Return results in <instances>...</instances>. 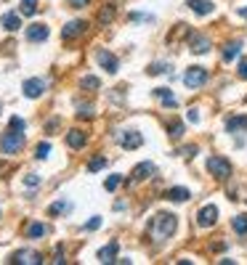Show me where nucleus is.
<instances>
[{"label":"nucleus","mask_w":247,"mask_h":265,"mask_svg":"<svg viewBox=\"0 0 247 265\" xmlns=\"http://www.w3.org/2000/svg\"><path fill=\"white\" fill-rule=\"evenodd\" d=\"M175 228H178V217L170 215V212H157L152 217V223H149V236L154 241H165V239H170L175 234Z\"/></svg>","instance_id":"nucleus-1"},{"label":"nucleus","mask_w":247,"mask_h":265,"mask_svg":"<svg viewBox=\"0 0 247 265\" xmlns=\"http://www.w3.org/2000/svg\"><path fill=\"white\" fill-rule=\"evenodd\" d=\"M24 130H19V127H11L5 130L3 135H0V151L3 154H19L24 148Z\"/></svg>","instance_id":"nucleus-2"},{"label":"nucleus","mask_w":247,"mask_h":265,"mask_svg":"<svg viewBox=\"0 0 247 265\" xmlns=\"http://www.w3.org/2000/svg\"><path fill=\"white\" fill-rule=\"evenodd\" d=\"M207 172L218 180H229L231 178V165L226 162L223 157H210L207 159Z\"/></svg>","instance_id":"nucleus-3"},{"label":"nucleus","mask_w":247,"mask_h":265,"mask_svg":"<svg viewBox=\"0 0 247 265\" xmlns=\"http://www.w3.org/2000/svg\"><path fill=\"white\" fill-rule=\"evenodd\" d=\"M207 82V69L205 67H189L186 69V74H184V85L186 88H202Z\"/></svg>","instance_id":"nucleus-4"},{"label":"nucleus","mask_w":247,"mask_h":265,"mask_svg":"<svg viewBox=\"0 0 247 265\" xmlns=\"http://www.w3.org/2000/svg\"><path fill=\"white\" fill-rule=\"evenodd\" d=\"M218 223V207L216 204H205L202 210L197 212V225L199 228H213Z\"/></svg>","instance_id":"nucleus-5"},{"label":"nucleus","mask_w":247,"mask_h":265,"mask_svg":"<svg viewBox=\"0 0 247 265\" xmlns=\"http://www.w3.org/2000/svg\"><path fill=\"white\" fill-rule=\"evenodd\" d=\"M117 144L125 148V151H133V148H138L144 144V138H141L138 130H122V133H117Z\"/></svg>","instance_id":"nucleus-6"},{"label":"nucleus","mask_w":247,"mask_h":265,"mask_svg":"<svg viewBox=\"0 0 247 265\" xmlns=\"http://www.w3.org/2000/svg\"><path fill=\"white\" fill-rule=\"evenodd\" d=\"M96 61H99L101 69H104V72H109V74H117V69H120V61H117V56L109 53L107 48H99V50H96Z\"/></svg>","instance_id":"nucleus-7"},{"label":"nucleus","mask_w":247,"mask_h":265,"mask_svg":"<svg viewBox=\"0 0 247 265\" xmlns=\"http://www.w3.org/2000/svg\"><path fill=\"white\" fill-rule=\"evenodd\" d=\"M11 263L14 265H40L43 255L40 252H32V249H22V252H16V255L11 257Z\"/></svg>","instance_id":"nucleus-8"},{"label":"nucleus","mask_w":247,"mask_h":265,"mask_svg":"<svg viewBox=\"0 0 247 265\" xmlns=\"http://www.w3.org/2000/svg\"><path fill=\"white\" fill-rule=\"evenodd\" d=\"M22 90H24V96H27V98H40L43 90H45V82L40 80V77H32V80H24Z\"/></svg>","instance_id":"nucleus-9"},{"label":"nucleus","mask_w":247,"mask_h":265,"mask_svg":"<svg viewBox=\"0 0 247 265\" xmlns=\"http://www.w3.org/2000/svg\"><path fill=\"white\" fill-rule=\"evenodd\" d=\"M48 27L45 24H32V27H27V40L29 43H43V40H48Z\"/></svg>","instance_id":"nucleus-10"},{"label":"nucleus","mask_w":247,"mask_h":265,"mask_svg":"<svg viewBox=\"0 0 247 265\" xmlns=\"http://www.w3.org/2000/svg\"><path fill=\"white\" fill-rule=\"evenodd\" d=\"M154 172V165L152 162H141V165H136L133 167V175H131V180L128 183H138V180H146L149 175Z\"/></svg>","instance_id":"nucleus-11"},{"label":"nucleus","mask_w":247,"mask_h":265,"mask_svg":"<svg viewBox=\"0 0 247 265\" xmlns=\"http://www.w3.org/2000/svg\"><path fill=\"white\" fill-rule=\"evenodd\" d=\"M117 252H120V244L112 241V244H107V247H101L96 257H99L101 263H114V260H117Z\"/></svg>","instance_id":"nucleus-12"},{"label":"nucleus","mask_w":247,"mask_h":265,"mask_svg":"<svg viewBox=\"0 0 247 265\" xmlns=\"http://www.w3.org/2000/svg\"><path fill=\"white\" fill-rule=\"evenodd\" d=\"M85 29H88V24H85V22H69L67 27L61 29V35H64V40H72V37L82 35Z\"/></svg>","instance_id":"nucleus-13"},{"label":"nucleus","mask_w":247,"mask_h":265,"mask_svg":"<svg viewBox=\"0 0 247 265\" xmlns=\"http://www.w3.org/2000/svg\"><path fill=\"white\" fill-rule=\"evenodd\" d=\"M189 8L199 16H210L213 11H216V5H213L210 0H189Z\"/></svg>","instance_id":"nucleus-14"},{"label":"nucleus","mask_w":247,"mask_h":265,"mask_svg":"<svg viewBox=\"0 0 247 265\" xmlns=\"http://www.w3.org/2000/svg\"><path fill=\"white\" fill-rule=\"evenodd\" d=\"M192 191L189 189H181V186H175V189H167L165 191V199L167 202H189Z\"/></svg>","instance_id":"nucleus-15"},{"label":"nucleus","mask_w":247,"mask_h":265,"mask_svg":"<svg viewBox=\"0 0 247 265\" xmlns=\"http://www.w3.org/2000/svg\"><path fill=\"white\" fill-rule=\"evenodd\" d=\"M85 144H88V135L82 130H69L67 133V146L69 148H82Z\"/></svg>","instance_id":"nucleus-16"},{"label":"nucleus","mask_w":247,"mask_h":265,"mask_svg":"<svg viewBox=\"0 0 247 265\" xmlns=\"http://www.w3.org/2000/svg\"><path fill=\"white\" fill-rule=\"evenodd\" d=\"M189 45H192L194 53H207V50H210V37H205V35H192Z\"/></svg>","instance_id":"nucleus-17"},{"label":"nucleus","mask_w":247,"mask_h":265,"mask_svg":"<svg viewBox=\"0 0 247 265\" xmlns=\"http://www.w3.org/2000/svg\"><path fill=\"white\" fill-rule=\"evenodd\" d=\"M154 96H157V98L162 101V106H167V109H175V106H178V101H175V96L170 93V90H167V88H157V90H154Z\"/></svg>","instance_id":"nucleus-18"},{"label":"nucleus","mask_w":247,"mask_h":265,"mask_svg":"<svg viewBox=\"0 0 247 265\" xmlns=\"http://www.w3.org/2000/svg\"><path fill=\"white\" fill-rule=\"evenodd\" d=\"M226 130H229V133L247 130V117H231V120H226Z\"/></svg>","instance_id":"nucleus-19"},{"label":"nucleus","mask_w":247,"mask_h":265,"mask_svg":"<svg viewBox=\"0 0 247 265\" xmlns=\"http://www.w3.org/2000/svg\"><path fill=\"white\" fill-rule=\"evenodd\" d=\"M239 50H242V43H239V40L229 43V45L223 48V61H234V59L239 56Z\"/></svg>","instance_id":"nucleus-20"},{"label":"nucleus","mask_w":247,"mask_h":265,"mask_svg":"<svg viewBox=\"0 0 247 265\" xmlns=\"http://www.w3.org/2000/svg\"><path fill=\"white\" fill-rule=\"evenodd\" d=\"M0 22H3V27L8 29V32H16L19 27H22V22H19L16 14H3V19H0Z\"/></svg>","instance_id":"nucleus-21"},{"label":"nucleus","mask_w":247,"mask_h":265,"mask_svg":"<svg viewBox=\"0 0 247 265\" xmlns=\"http://www.w3.org/2000/svg\"><path fill=\"white\" fill-rule=\"evenodd\" d=\"M231 228L237 231L239 236H247V215H237L231 220Z\"/></svg>","instance_id":"nucleus-22"},{"label":"nucleus","mask_w":247,"mask_h":265,"mask_svg":"<svg viewBox=\"0 0 247 265\" xmlns=\"http://www.w3.org/2000/svg\"><path fill=\"white\" fill-rule=\"evenodd\" d=\"M19 11H22L24 16H35L37 14V0H22V3H19Z\"/></svg>","instance_id":"nucleus-23"},{"label":"nucleus","mask_w":247,"mask_h":265,"mask_svg":"<svg viewBox=\"0 0 247 265\" xmlns=\"http://www.w3.org/2000/svg\"><path fill=\"white\" fill-rule=\"evenodd\" d=\"M80 88H82V90H99V88H101V80H99V77H93V74H90V77H82V80H80Z\"/></svg>","instance_id":"nucleus-24"},{"label":"nucleus","mask_w":247,"mask_h":265,"mask_svg":"<svg viewBox=\"0 0 247 265\" xmlns=\"http://www.w3.org/2000/svg\"><path fill=\"white\" fill-rule=\"evenodd\" d=\"M69 210H72V204H69V202H64V199H61V202H56V204H51L48 207V215H61V212H69Z\"/></svg>","instance_id":"nucleus-25"},{"label":"nucleus","mask_w":247,"mask_h":265,"mask_svg":"<svg viewBox=\"0 0 247 265\" xmlns=\"http://www.w3.org/2000/svg\"><path fill=\"white\" fill-rule=\"evenodd\" d=\"M27 236H29V239H40V236H45V225H43V223H32L29 228H27Z\"/></svg>","instance_id":"nucleus-26"},{"label":"nucleus","mask_w":247,"mask_h":265,"mask_svg":"<svg viewBox=\"0 0 247 265\" xmlns=\"http://www.w3.org/2000/svg\"><path fill=\"white\" fill-rule=\"evenodd\" d=\"M112 19H114V5H104V11L99 14V22L101 24H109Z\"/></svg>","instance_id":"nucleus-27"},{"label":"nucleus","mask_w":247,"mask_h":265,"mask_svg":"<svg viewBox=\"0 0 247 265\" xmlns=\"http://www.w3.org/2000/svg\"><path fill=\"white\" fill-rule=\"evenodd\" d=\"M120 183H122V175H109L107 180H104V189H107V191H114Z\"/></svg>","instance_id":"nucleus-28"},{"label":"nucleus","mask_w":247,"mask_h":265,"mask_svg":"<svg viewBox=\"0 0 247 265\" xmlns=\"http://www.w3.org/2000/svg\"><path fill=\"white\" fill-rule=\"evenodd\" d=\"M104 165H107V159H104V157H96V159H90V162H88V172H96V170H101Z\"/></svg>","instance_id":"nucleus-29"},{"label":"nucleus","mask_w":247,"mask_h":265,"mask_svg":"<svg viewBox=\"0 0 247 265\" xmlns=\"http://www.w3.org/2000/svg\"><path fill=\"white\" fill-rule=\"evenodd\" d=\"M48 154H51V144H40V146H37V151H35V157L37 159H48Z\"/></svg>","instance_id":"nucleus-30"},{"label":"nucleus","mask_w":247,"mask_h":265,"mask_svg":"<svg viewBox=\"0 0 247 265\" xmlns=\"http://www.w3.org/2000/svg\"><path fill=\"white\" fill-rule=\"evenodd\" d=\"M184 135V125L181 122H170V138H181Z\"/></svg>","instance_id":"nucleus-31"},{"label":"nucleus","mask_w":247,"mask_h":265,"mask_svg":"<svg viewBox=\"0 0 247 265\" xmlns=\"http://www.w3.org/2000/svg\"><path fill=\"white\" fill-rule=\"evenodd\" d=\"M167 64H152V67H149V74H162V72H167Z\"/></svg>","instance_id":"nucleus-32"},{"label":"nucleus","mask_w":247,"mask_h":265,"mask_svg":"<svg viewBox=\"0 0 247 265\" xmlns=\"http://www.w3.org/2000/svg\"><path fill=\"white\" fill-rule=\"evenodd\" d=\"M77 109H80V112H77V114H80V117H82V120H88V117H93V106H85V103H80V106H77Z\"/></svg>","instance_id":"nucleus-33"},{"label":"nucleus","mask_w":247,"mask_h":265,"mask_svg":"<svg viewBox=\"0 0 247 265\" xmlns=\"http://www.w3.org/2000/svg\"><path fill=\"white\" fill-rule=\"evenodd\" d=\"M96 228H101V217H90L85 223V231H96Z\"/></svg>","instance_id":"nucleus-34"},{"label":"nucleus","mask_w":247,"mask_h":265,"mask_svg":"<svg viewBox=\"0 0 247 265\" xmlns=\"http://www.w3.org/2000/svg\"><path fill=\"white\" fill-rule=\"evenodd\" d=\"M24 183H27V186H32V189H35V186H40V178H37L35 172H32V175H27V178H24Z\"/></svg>","instance_id":"nucleus-35"},{"label":"nucleus","mask_w":247,"mask_h":265,"mask_svg":"<svg viewBox=\"0 0 247 265\" xmlns=\"http://www.w3.org/2000/svg\"><path fill=\"white\" fill-rule=\"evenodd\" d=\"M88 3H90V0H69V5H72V8H85Z\"/></svg>","instance_id":"nucleus-36"},{"label":"nucleus","mask_w":247,"mask_h":265,"mask_svg":"<svg viewBox=\"0 0 247 265\" xmlns=\"http://www.w3.org/2000/svg\"><path fill=\"white\" fill-rule=\"evenodd\" d=\"M186 117H189V122L197 125V122H199V112H197V109H189V114H186Z\"/></svg>","instance_id":"nucleus-37"},{"label":"nucleus","mask_w":247,"mask_h":265,"mask_svg":"<svg viewBox=\"0 0 247 265\" xmlns=\"http://www.w3.org/2000/svg\"><path fill=\"white\" fill-rule=\"evenodd\" d=\"M131 22H152V16H144V14H131Z\"/></svg>","instance_id":"nucleus-38"},{"label":"nucleus","mask_w":247,"mask_h":265,"mask_svg":"<svg viewBox=\"0 0 247 265\" xmlns=\"http://www.w3.org/2000/svg\"><path fill=\"white\" fill-rule=\"evenodd\" d=\"M181 154H184V157H194V154H197V146H186V148H181Z\"/></svg>","instance_id":"nucleus-39"},{"label":"nucleus","mask_w":247,"mask_h":265,"mask_svg":"<svg viewBox=\"0 0 247 265\" xmlns=\"http://www.w3.org/2000/svg\"><path fill=\"white\" fill-rule=\"evenodd\" d=\"M239 77H242V80H247V61H245V59L239 61Z\"/></svg>","instance_id":"nucleus-40"},{"label":"nucleus","mask_w":247,"mask_h":265,"mask_svg":"<svg viewBox=\"0 0 247 265\" xmlns=\"http://www.w3.org/2000/svg\"><path fill=\"white\" fill-rule=\"evenodd\" d=\"M239 16H245V19H247V8H239Z\"/></svg>","instance_id":"nucleus-41"}]
</instances>
